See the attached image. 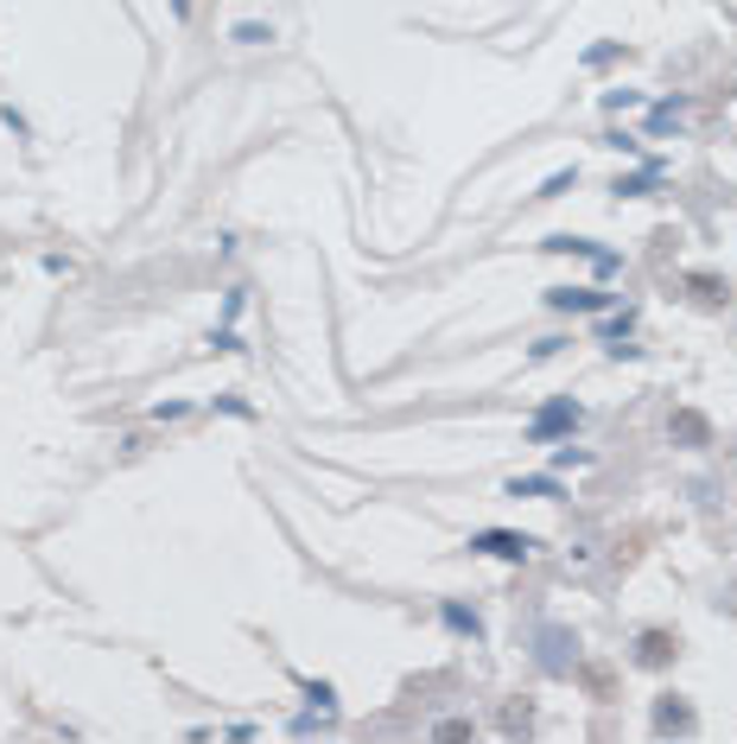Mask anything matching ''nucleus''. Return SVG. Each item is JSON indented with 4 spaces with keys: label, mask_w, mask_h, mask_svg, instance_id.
I'll list each match as a JSON object with an SVG mask.
<instances>
[{
    "label": "nucleus",
    "mask_w": 737,
    "mask_h": 744,
    "mask_svg": "<svg viewBox=\"0 0 737 744\" xmlns=\"http://www.w3.org/2000/svg\"><path fill=\"white\" fill-rule=\"evenodd\" d=\"M478 548L483 554H503V560H521L534 541H528V535H478Z\"/></svg>",
    "instance_id": "1"
},
{
    "label": "nucleus",
    "mask_w": 737,
    "mask_h": 744,
    "mask_svg": "<svg viewBox=\"0 0 737 744\" xmlns=\"http://www.w3.org/2000/svg\"><path fill=\"white\" fill-rule=\"evenodd\" d=\"M572 420H579V408H572V401H553V408L541 413V420H534V440H547V433H559V427H572Z\"/></svg>",
    "instance_id": "2"
},
{
    "label": "nucleus",
    "mask_w": 737,
    "mask_h": 744,
    "mask_svg": "<svg viewBox=\"0 0 737 744\" xmlns=\"http://www.w3.org/2000/svg\"><path fill=\"white\" fill-rule=\"evenodd\" d=\"M667 656H674V643H667L662 631H649V636H642V662H649V669H662Z\"/></svg>",
    "instance_id": "3"
},
{
    "label": "nucleus",
    "mask_w": 737,
    "mask_h": 744,
    "mask_svg": "<svg viewBox=\"0 0 737 744\" xmlns=\"http://www.w3.org/2000/svg\"><path fill=\"white\" fill-rule=\"evenodd\" d=\"M655 725H662V732H687V725H693V712H687V707H674V700H667V707L655 712Z\"/></svg>",
    "instance_id": "4"
},
{
    "label": "nucleus",
    "mask_w": 737,
    "mask_h": 744,
    "mask_svg": "<svg viewBox=\"0 0 737 744\" xmlns=\"http://www.w3.org/2000/svg\"><path fill=\"white\" fill-rule=\"evenodd\" d=\"M674 433H680V440H693V446H700V440H705V420H700V413H680V420H674Z\"/></svg>",
    "instance_id": "5"
}]
</instances>
